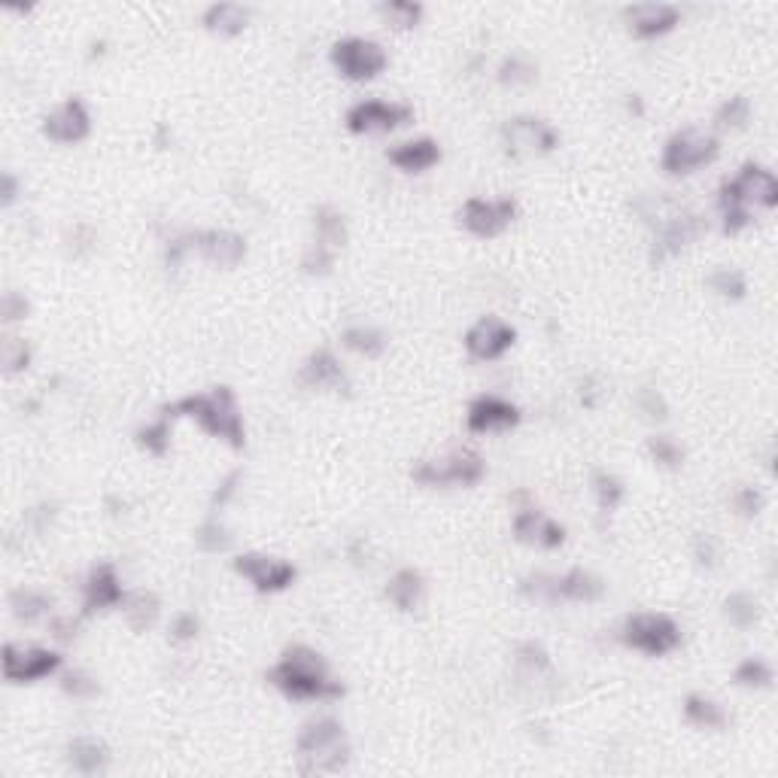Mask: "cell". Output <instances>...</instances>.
Instances as JSON below:
<instances>
[{
	"instance_id": "obj_35",
	"label": "cell",
	"mask_w": 778,
	"mask_h": 778,
	"mask_svg": "<svg viewBox=\"0 0 778 778\" xmlns=\"http://www.w3.org/2000/svg\"><path fill=\"white\" fill-rule=\"evenodd\" d=\"M380 16H383L386 25L405 31V28H414L420 22L423 10L417 4H411V0H389V4L380 7Z\"/></svg>"
},
{
	"instance_id": "obj_10",
	"label": "cell",
	"mask_w": 778,
	"mask_h": 778,
	"mask_svg": "<svg viewBox=\"0 0 778 778\" xmlns=\"http://www.w3.org/2000/svg\"><path fill=\"white\" fill-rule=\"evenodd\" d=\"M502 140L511 155H544L557 146V131L535 116H514L502 125Z\"/></svg>"
},
{
	"instance_id": "obj_2",
	"label": "cell",
	"mask_w": 778,
	"mask_h": 778,
	"mask_svg": "<svg viewBox=\"0 0 778 778\" xmlns=\"http://www.w3.org/2000/svg\"><path fill=\"white\" fill-rule=\"evenodd\" d=\"M168 414L171 417H192L210 435L225 438L235 447L244 444V426H241V417H238V405H235V396H231V389H225V386L213 389V393H204V396H186L174 408H168Z\"/></svg>"
},
{
	"instance_id": "obj_44",
	"label": "cell",
	"mask_w": 778,
	"mask_h": 778,
	"mask_svg": "<svg viewBox=\"0 0 778 778\" xmlns=\"http://www.w3.org/2000/svg\"><path fill=\"white\" fill-rule=\"evenodd\" d=\"M168 438H171V414H165L162 420H155L152 426H146L140 432V444L152 453H165L168 450Z\"/></svg>"
},
{
	"instance_id": "obj_11",
	"label": "cell",
	"mask_w": 778,
	"mask_h": 778,
	"mask_svg": "<svg viewBox=\"0 0 778 778\" xmlns=\"http://www.w3.org/2000/svg\"><path fill=\"white\" fill-rule=\"evenodd\" d=\"M411 119V110L405 104L393 101H359L347 113V128L356 134H383L405 125Z\"/></svg>"
},
{
	"instance_id": "obj_29",
	"label": "cell",
	"mask_w": 778,
	"mask_h": 778,
	"mask_svg": "<svg viewBox=\"0 0 778 778\" xmlns=\"http://www.w3.org/2000/svg\"><path fill=\"white\" fill-rule=\"evenodd\" d=\"M684 715H687L690 724L706 727V730H721V727L727 724L724 709L715 703V699H709V696H703V693H690V696L684 699Z\"/></svg>"
},
{
	"instance_id": "obj_37",
	"label": "cell",
	"mask_w": 778,
	"mask_h": 778,
	"mask_svg": "<svg viewBox=\"0 0 778 778\" xmlns=\"http://www.w3.org/2000/svg\"><path fill=\"white\" fill-rule=\"evenodd\" d=\"M28 362H31V350L22 338L7 335L4 341H0V365H4L7 374H16V371L28 368Z\"/></svg>"
},
{
	"instance_id": "obj_45",
	"label": "cell",
	"mask_w": 778,
	"mask_h": 778,
	"mask_svg": "<svg viewBox=\"0 0 778 778\" xmlns=\"http://www.w3.org/2000/svg\"><path fill=\"white\" fill-rule=\"evenodd\" d=\"M596 496H599V508L608 514L620 505V499H624V484H620L614 475H596Z\"/></svg>"
},
{
	"instance_id": "obj_53",
	"label": "cell",
	"mask_w": 778,
	"mask_h": 778,
	"mask_svg": "<svg viewBox=\"0 0 778 778\" xmlns=\"http://www.w3.org/2000/svg\"><path fill=\"white\" fill-rule=\"evenodd\" d=\"M13 198H16V180L7 174L4 177V204H13Z\"/></svg>"
},
{
	"instance_id": "obj_38",
	"label": "cell",
	"mask_w": 778,
	"mask_h": 778,
	"mask_svg": "<svg viewBox=\"0 0 778 778\" xmlns=\"http://www.w3.org/2000/svg\"><path fill=\"white\" fill-rule=\"evenodd\" d=\"M748 119H751V104H748V98H730V101L718 110V116H715L718 128H724V131H739V128L748 125Z\"/></svg>"
},
{
	"instance_id": "obj_28",
	"label": "cell",
	"mask_w": 778,
	"mask_h": 778,
	"mask_svg": "<svg viewBox=\"0 0 778 778\" xmlns=\"http://www.w3.org/2000/svg\"><path fill=\"white\" fill-rule=\"evenodd\" d=\"M557 596L566 602H596L602 596V581L593 572L572 569L563 578H557Z\"/></svg>"
},
{
	"instance_id": "obj_21",
	"label": "cell",
	"mask_w": 778,
	"mask_h": 778,
	"mask_svg": "<svg viewBox=\"0 0 778 778\" xmlns=\"http://www.w3.org/2000/svg\"><path fill=\"white\" fill-rule=\"evenodd\" d=\"M627 25L636 37H663L678 25V10L669 4H636L627 10Z\"/></svg>"
},
{
	"instance_id": "obj_34",
	"label": "cell",
	"mask_w": 778,
	"mask_h": 778,
	"mask_svg": "<svg viewBox=\"0 0 778 778\" xmlns=\"http://www.w3.org/2000/svg\"><path fill=\"white\" fill-rule=\"evenodd\" d=\"M724 614L733 627L739 630H748L754 620H757V599L751 593H733L727 602H724Z\"/></svg>"
},
{
	"instance_id": "obj_40",
	"label": "cell",
	"mask_w": 778,
	"mask_h": 778,
	"mask_svg": "<svg viewBox=\"0 0 778 778\" xmlns=\"http://www.w3.org/2000/svg\"><path fill=\"white\" fill-rule=\"evenodd\" d=\"M523 596H529L532 602H557V578L554 575H529L520 584Z\"/></svg>"
},
{
	"instance_id": "obj_41",
	"label": "cell",
	"mask_w": 778,
	"mask_h": 778,
	"mask_svg": "<svg viewBox=\"0 0 778 778\" xmlns=\"http://www.w3.org/2000/svg\"><path fill=\"white\" fill-rule=\"evenodd\" d=\"M648 453H651L654 462L666 465V469H675V465H681V459H684L681 447H678L672 438H666V435H654V438H648Z\"/></svg>"
},
{
	"instance_id": "obj_17",
	"label": "cell",
	"mask_w": 778,
	"mask_h": 778,
	"mask_svg": "<svg viewBox=\"0 0 778 778\" xmlns=\"http://www.w3.org/2000/svg\"><path fill=\"white\" fill-rule=\"evenodd\" d=\"M195 250L216 268H235L247 256V241L235 231H201L192 235V253Z\"/></svg>"
},
{
	"instance_id": "obj_25",
	"label": "cell",
	"mask_w": 778,
	"mask_h": 778,
	"mask_svg": "<svg viewBox=\"0 0 778 778\" xmlns=\"http://www.w3.org/2000/svg\"><path fill=\"white\" fill-rule=\"evenodd\" d=\"M67 760L76 772L83 775H95V772H104L107 763H110V751L101 739H92V736H80L73 739L70 748H67Z\"/></svg>"
},
{
	"instance_id": "obj_46",
	"label": "cell",
	"mask_w": 778,
	"mask_h": 778,
	"mask_svg": "<svg viewBox=\"0 0 778 778\" xmlns=\"http://www.w3.org/2000/svg\"><path fill=\"white\" fill-rule=\"evenodd\" d=\"M61 687H64V693H70L73 699H92V696L98 693V681H92V678L83 675V672H70V675H64Z\"/></svg>"
},
{
	"instance_id": "obj_48",
	"label": "cell",
	"mask_w": 778,
	"mask_h": 778,
	"mask_svg": "<svg viewBox=\"0 0 778 778\" xmlns=\"http://www.w3.org/2000/svg\"><path fill=\"white\" fill-rule=\"evenodd\" d=\"M636 405H639V411L648 420H666V402H663V396L657 393V389H642Z\"/></svg>"
},
{
	"instance_id": "obj_22",
	"label": "cell",
	"mask_w": 778,
	"mask_h": 778,
	"mask_svg": "<svg viewBox=\"0 0 778 778\" xmlns=\"http://www.w3.org/2000/svg\"><path fill=\"white\" fill-rule=\"evenodd\" d=\"M301 383L310 389H347V374L329 350H317L301 365Z\"/></svg>"
},
{
	"instance_id": "obj_42",
	"label": "cell",
	"mask_w": 778,
	"mask_h": 778,
	"mask_svg": "<svg viewBox=\"0 0 778 778\" xmlns=\"http://www.w3.org/2000/svg\"><path fill=\"white\" fill-rule=\"evenodd\" d=\"M712 289L721 295V298H730V301H739L745 295V277L739 271H730V268H721L712 274Z\"/></svg>"
},
{
	"instance_id": "obj_30",
	"label": "cell",
	"mask_w": 778,
	"mask_h": 778,
	"mask_svg": "<svg viewBox=\"0 0 778 778\" xmlns=\"http://www.w3.org/2000/svg\"><path fill=\"white\" fill-rule=\"evenodd\" d=\"M122 611H125L128 627L140 633V630H149L155 624V617H159V599L146 590H137L122 599Z\"/></svg>"
},
{
	"instance_id": "obj_12",
	"label": "cell",
	"mask_w": 778,
	"mask_h": 778,
	"mask_svg": "<svg viewBox=\"0 0 778 778\" xmlns=\"http://www.w3.org/2000/svg\"><path fill=\"white\" fill-rule=\"evenodd\" d=\"M235 569L262 593L286 590L295 581V566L280 557H268V554H244L235 560Z\"/></svg>"
},
{
	"instance_id": "obj_5",
	"label": "cell",
	"mask_w": 778,
	"mask_h": 778,
	"mask_svg": "<svg viewBox=\"0 0 778 778\" xmlns=\"http://www.w3.org/2000/svg\"><path fill=\"white\" fill-rule=\"evenodd\" d=\"M775 204H778V180L772 171L760 165H745L721 189V207H742L754 213V210H772Z\"/></svg>"
},
{
	"instance_id": "obj_13",
	"label": "cell",
	"mask_w": 778,
	"mask_h": 778,
	"mask_svg": "<svg viewBox=\"0 0 778 778\" xmlns=\"http://www.w3.org/2000/svg\"><path fill=\"white\" fill-rule=\"evenodd\" d=\"M61 657L46 648H25V645H7L4 648V675L10 681H40L58 672Z\"/></svg>"
},
{
	"instance_id": "obj_8",
	"label": "cell",
	"mask_w": 778,
	"mask_h": 778,
	"mask_svg": "<svg viewBox=\"0 0 778 778\" xmlns=\"http://www.w3.org/2000/svg\"><path fill=\"white\" fill-rule=\"evenodd\" d=\"M414 478L420 484H429V487H444V484H478L484 478V462L478 453L472 450H462V453H453L450 459H444L441 465L438 462H420L414 469Z\"/></svg>"
},
{
	"instance_id": "obj_49",
	"label": "cell",
	"mask_w": 778,
	"mask_h": 778,
	"mask_svg": "<svg viewBox=\"0 0 778 778\" xmlns=\"http://www.w3.org/2000/svg\"><path fill=\"white\" fill-rule=\"evenodd\" d=\"M0 314H4L7 323H16L28 314V301L19 292H7L4 301H0Z\"/></svg>"
},
{
	"instance_id": "obj_52",
	"label": "cell",
	"mask_w": 778,
	"mask_h": 778,
	"mask_svg": "<svg viewBox=\"0 0 778 778\" xmlns=\"http://www.w3.org/2000/svg\"><path fill=\"white\" fill-rule=\"evenodd\" d=\"M696 557H699V563H712V557H715L712 541H703V538H699V544H696Z\"/></svg>"
},
{
	"instance_id": "obj_1",
	"label": "cell",
	"mask_w": 778,
	"mask_h": 778,
	"mask_svg": "<svg viewBox=\"0 0 778 778\" xmlns=\"http://www.w3.org/2000/svg\"><path fill=\"white\" fill-rule=\"evenodd\" d=\"M268 681L292 699H332L341 696V684L329 678L326 660L307 645L283 651L280 663L268 672Z\"/></svg>"
},
{
	"instance_id": "obj_20",
	"label": "cell",
	"mask_w": 778,
	"mask_h": 778,
	"mask_svg": "<svg viewBox=\"0 0 778 778\" xmlns=\"http://www.w3.org/2000/svg\"><path fill=\"white\" fill-rule=\"evenodd\" d=\"M517 423H520V411L499 396H481L469 408V429L472 432H505Z\"/></svg>"
},
{
	"instance_id": "obj_18",
	"label": "cell",
	"mask_w": 778,
	"mask_h": 778,
	"mask_svg": "<svg viewBox=\"0 0 778 778\" xmlns=\"http://www.w3.org/2000/svg\"><path fill=\"white\" fill-rule=\"evenodd\" d=\"M514 532L523 544H532V548H544V551L560 548L566 538V529L557 520H551L548 514L535 511V508H523L514 517Z\"/></svg>"
},
{
	"instance_id": "obj_36",
	"label": "cell",
	"mask_w": 778,
	"mask_h": 778,
	"mask_svg": "<svg viewBox=\"0 0 778 778\" xmlns=\"http://www.w3.org/2000/svg\"><path fill=\"white\" fill-rule=\"evenodd\" d=\"M535 76H538L535 64L523 55H511L499 67V83H505V86H529V83H535Z\"/></svg>"
},
{
	"instance_id": "obj_9",
	"label": "cell",
	"mask_w": 778,
	"mask_h": 778,
	"mask_svg": "<svg viewBox=\"0 0 778 778\" xmlns=\"http://www.w3.org/2000/svg\"><path fill=\"white\" fill-rule=\"evenodd\" d=\"M462 225L478 238H496L502 228H508L517 216V201L511 198H469L462 204Z\"/></svg>"
},
{
	"instance_id": "obj_31",
	"label": "cell",
	"mask_w": 778,
	"mask_h": 778,
	"mask_svg": "<svg viewBox=\"0 0 778 778\" xmlns=\"http://www.w3.org/2000/svg\"><path fill=\"white\" fill-rule=\"evenodd\" d=\"M347 241V225L344 216L335 207H320L317 210V244H323L326 250L338 253Z\"/></svg>"
},
{
	"instance_id": "obj_33",
	"label": "cell",
	"mask_w": 778,
	"mask_h": 778,
	"mask_svg": "<svg viewBox=\"0 0 778 778\" xmlns=\"http://www.w3.org/2000/svg\"><path fill=\"white\" fill-rule=\"evenodd\" d=\"M344 347L347 350H353V353H359V356H380L383 353V347H386V341H383V335L377 332V329H371V326H356V329H347L344 332Z\"/></svg>"
},
{
	"instance_id": "obj_47",
	"label": "cell",
	"mask_w": 778,
	"mask_h": 778,
	"mask_svg": "<svg viewBox=\"0 0 778 778\" xmlns=\"http://www.w3.org/2000/svg\"><path fill=\"white\" fill-rule=\"evenodd\" d=\"M332 262H335V253L326 250L323 244H314L304 253V271H310V274H326L332 268Z\"/></svg>"
},
{
	"instance_id": "obj_32",
	"label": "cell",
	"mask_w": 778,
	"mask_h": 778,
	"mask_svg": "<svg viewBox=\"0 0 778 778\" xmlns=\"http://www.w3.org/2000/svg\"><path fill=\"white\" fill-rule=\"evenodd\" d=\"M10 608L19 620H25V624H37L40 617H46L52 611V599L46 593H37V590H16L10 596Z\"/></svg>"
},
{
	"instance_id": "obj_24",
	"label": "cell",
	"mask_w": 778,
	"mask_h": 778,
	"mask_svg": "<svg viewBox=\"0 0 778 778\" xmlns=\"http://www.w3.org/2000/svg\"><path fill=\"white\" fill-rule=\"evenodd\" d=\"M438 159H441V149L429 137L408 140V143H399L396 149H389V162H393L399 171H408V174L429 171L432 165H438Z\"/></svg>"
},
{
	"instance_id": "obj_39",
	"label": "cell",
	"mask_w": 778,
	"mask_h": 778,
	"mask_svg": "<svg viewBox=\"0 0 778 778\" xmlns=\"http://www.w3.org/2000/svg\"><path fill=\"white\" fill-rule=\"evenodd\" d=\"M736 681L745 684V687H769L772 684V666L760 657H748L736 669Z\"/></svg>"
},
{
	"instance_id": "obj_14",
	"label": "cell",
	"mask_w": 778,
	"mask_h": 778,
	"mask_svg": "<svg viewBox=\"0 0 778 778\" xmlns=\"http://www.w3.org/2000/svg\"><path fill=\"white\" fill-rule=\"evenodd\" d=\"M514 344V329L499 317H481L469 335H465V350L481 362H493L505 356V350Z\"/></svg>"
},
{
	"instance_id": "obj_19",
	"label": "cell",
	"mask_w": 778,
	"mask_h": 778,
	"mask_svg": "<svg viewBox=\"0 0 778 778\" xmlns=\"http://www.w3.org/2000/svg\"><path fill=\"white\" fill-rule=\"evenodd\" d=\"M514 672H517V681L532 690V693H541L554 687V666H551V657L548 651H544L541 645L535 642H526L517 648V657H514Z\"/></svg>"
},
{
	"instance_id": "obj_6",
	"label": "cell",
	"mask_w": 778,
	"mask_h": 778,
	"mask_svg": "<svg viewBox=\"0 0 778 778\" xmlns=\"http://www.w3.org/2000/svg\"><path fill=\"white\" fill-rule=\"evenodd\" d=\"M624 642L648 657H663L669 651L678 648L681 633L675 627V620H669L666 614H636L624 624Z\"/></svg>"
},
{
	"instance_id": "obj_27",
	"label": "cell",
	"mask_w": 778,
	"mask_h": 778,
	"mask_svg": "<svg viewBox=\"0 0 778 778\" xmlns=\"http://www.w3.org/2000/svg\"><path fill=\"white\" fill-rule=\"evenodd\" d=\"M250 22V10L241 7V4H213L207 13H204V25L207 31L219 34V37H235L247 28Z\"/></svg>"
},
{
	"instance_id": "obj_51",
	"label": "cell",
	"mask_w": 778,
	"mask_h": 778,
	"mask_svg": "<svg viewBox=\"0 0 778 778\" xmlns=\"http://www.w3.org/2000/svg\"><path fill=\"white\" fill-rule=\"evenodd\" d=\"M736 508H739L745 517H751V514H757V511L763 508V496H760L754 487H742V490L736 493Z\"/></svg>"
},
{
	"instance_id": "obj_23",
	"label": "cell",
	"mask_w": 778,
	"mask_h": 778,
	"mask_svg": "<svg viewBox=\"0 0 778 778\" xmlns=\"http://www.w3.org/2000/svg\"><path fill=\"white\" fill-rule=\"evenodd\" d=\"M86 611H104V608H113V605H122L125 593H122V584H119V575L110 563L98 566L89 581H86Z\"/></svg>"
},
{
	"instance_id": "obj_3",
	"label": "cell",
	"mask_w": 778,
	"mask_h": 778,
	"mask_svg": "<svg viewBox=\"0 0 778 778\" xmlns=\"http://www.w3.org/2000/svg\"><path fill=\"white\" fill-rule=\"evenodd\" d=\"M298 757L304 772H338L350 757L344 727L335 718L310 721L298 736Z\"/></svg>"
},
{
	"instance_id": "obj_26",
	"label": "cell",
	"mask_w": 778,
	"mask_h": 778,
	"mask_svg": "<svg viewBox=\"0 0 778 778\" xmlns=\"http://www.w3.org/2000/svg\"><path fill=\"white\" fill-rule=\"evenodd\" d=\"M423 593H426L423 575L414 572V569H402V572H396L393 578H389V584H386V596H389V602H393L396 608H402V611H414V608L423 602Z\"/></svg>"
},
{
	"instance_id": "obj_16",
	"label": "cell",
	"mask_w": 778,
	"mask_h": 778,
	"mask_svg": "<svg viewBox=\"0 0 778 778\" xmlns=\"http://www.w3.org/2000/svg\"><path fill=\"white\" fill-rule=\"evenodd\" d=\"M703 235H706V219L703 216L687 213V210L663 216L660 231H657V259L681 253L687 244H693L696 238H703Z\"/></svg>"
},
{
	"instance_id": "obj_7",
	"label": "cell",
	"mask_w": 778,
	"mask_h": 778,
	"mask_svg": "<svg viewBox=\"0 0 778 778\" xmlns=\"http://www.w3.org/2000/svg\"><path fill=\"white\" fill-rule=\"evenodd\" d=\"M332 64L341 70V76L356 83L374 80V76L386 67V52L365 37H347L341 43H335L332 49Z\"/></svg>"
},
{
	"instance_id": "obj_50",
	"label": "cell",
	"mask_w": 778,
	"mask_h": 778,
	"mask_svg": "<svg viewBox=\"0 0 778 778\" xmlns=\"http://www.w3.org/2000/svg\"><path fill=\"white\" fill-rule=\"evenodd\" d=\"M171 636H174L177 642L195 639V636H198V620H195V614H180L174 624H171Z\"/></svg>"
},
{
	"instance_id": "obj_15",
	"label": "cell",
	"mask_w": 778,
	"mask_h": 778,
	"mask_svg": "<svg viewBox=\"0 0 778 778\" xmlns=\"http://www.w3.org/2000/svg\"><path fill=\"white\" fill-rule=\"evenodd\" d=\"M89 128H92V119L80 98H67L64 104H58L46 116V125H43L46 137L55 143H80L89 137Z\"/></svg>"
},
{
	"instance_id": "obj_4",
	"label": "cell",
	"mask_w": 778,
	"mask_h": 778,
	"mask_svg": "<svg viewBox=\"0 0 778 778\" xmlns=\"http://www.w3.org/2000/svg\"><path fill=\"white\" fill-rule=\"evenodd\" d=\"M718 137L712 131H703V128H687V131H678L666 149H663V171L675 174V177H684V174H693L699 168H706L718 159Z\"/></svg>"
},
{
	"instance_id": "obj_43",
	"label": "cell",
	"mask_w": 778,
	"mask_h": 778,
	"mask_svg": "<svg viewBox=\"0 0 778 778\" xmlns=\"http://www.w3.org/2000/svg\"><path fill=\"white\" fill-rule=\"evenodd\" d=\"M198 544L204 551H228L231 548V535H228V529L216 520V517H210L201 529H198Z\"/></svg>"
}]
</instances>
